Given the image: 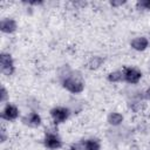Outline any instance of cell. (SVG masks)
I'll list each match as a JSON object with an SVG mask.
<instances>
[{"label": "cell", "mask_w": 150, "mask_h": 150, "mask_svg": "<svg viewBox=\"0 0 150 150\" xmlns=\"http://www.w3.org/2000/svg\"><path fill=\"white\" fill-rule=\"evenodd\" d=\"M0 71L5 76H12L15 73L14 60L9 53L2 52L0 54Z\"/></svg>", "instance_id": "2"}, {"label": "cell", "mask_w": 150, "mask_h": 150, "mask_svg": "<svg viewBox=\"0 0 150 150\" xmlns=\"http://www.w3.org/2000/svg\"><path fill=\"white\" fill-rule=\"evenodd\" d=\"M124 121V116L118 111H111L107 116V122L111 127H120Z\"/></svg>", "instance_id": "12"}, {"label": "cell", "mask_w": 150, "mask_h": 150, "mask_svg": "<svg viewBox=\"0 0 150 150\" xmlns=\"http://www.w3.org/2000/svg\"><path fill=\"white\" fill-rule=\"evenodd\" d=\"M8 97H9V94H8V90L2 86L1 87V90H0V102L2 103V104H5V103H7V101H8Z\"/></svg>", "instance_id": "16"}, {"label": "cell", "mask_w": 150, "mask_h": 150, "mask_svg": "<svg viewBox=\"0 0 150 150\" xmlns=\"http://www.w3.org/2000/svg\"><path fill=\"white\" fill-rule=\"evenodd\" d=\"M107 79L111 83H118L123 81V70H114L107 75Z\"/></svg>", "instance_id": "14"}, {"label": "cell", "mask_w": 150, "mask_h": 150, "mask_svg": "<svg viewBox=\"0 0 150 150\" xmlns=\"http://www.w3.org/2000/svg\"><path fill=\"white\" fill-rule=\"evenodd\" d=\"M104 63V57L102 56H98V55H95V56H91L87 63H86V68L89 69V70H97L100 69Z\"/></svg>", "instance_id": "10"}, {"label": "cell", "mask_w": 150, "mask_h": 150, "mask_svg": "<svg viewBox=\"0 0 150 150\" xmlns=\"http://www.w3.org/2000/svg\"><path fill=\"white\" fill-rule=\"evenodd\" d=\"M0 141H1V143H5L7 141V131H6L5 127H1V129H0Z\"/></svg>", "instance_id": "19"}, {"label": "cell", "mask_w": 150, "mask_h": 150, "mask_svg": "<svg viewBox=\"0 0 150 150\" xmlns=\"http://www.w3.org/2000/svg\"><path fill=\"white\" fill-rule=\"evenodd\" d=\"M84 150H101V142L97 138L82 139Z\"/></svg>", "instance_id": "13"}, {"label": "cell", "mask_w": 150, "mask_h": 150, "mask_svg": "<svg viewBox=\"0 0 150 150\" xmlns=\"http://www.w3.org/2000/svg\"><path fill=\"white\" fill-rule=\"evenodd\" d=\"M49 114H50V117H52L54 124L57 125V124L66 122L69 118L71 111L68 107H54L50 109Z\"/></svg>", "instance_id": "3"}, {"label": "cell", "mask_w": 150, "mask_h": 150, "mask_svg": "<svg viewBox=\"0 0 150 150\" xmlns=\"http://www.w3.org/2000/svg\"><path fill=\"white\" fill-rule=\"evenodd\" d=\"M128 108L132 112H142L146 108V103L143 100H128Z\"/></svg>", "instance_id": "11"}, {"label": "cell", "mask_w": 150, "mask_h": 150, "mask_svg": "<svg viewBox=\"0 0 150 150\" xmlns=\"http://www.w3.org/2000/svg\"><path fill=\"white\" fill-rule=\"evenodd\" d=\"M69 150H84L82 141L76 142V143H71V144L69 145Z\"/></svg>", "instance_id": "18"}, {"label": "cell", "mask_w": 150, "mask_h": 150, "mask_svg": "<svg viewBox=\"0 0 150 150\" xmlns=\"http://www.w3.org/2000/svg\"><path fill=\"white\" fill-rule=\"evenodd\" d=\"M62 87L71 93V94H81L84 90V81L81 76V74L76 70H73L71 74L61 81Z\"/></svg>", "instance_id": "1"}, {"label": "cell", "mask_w": 150, "mask_h": 150, "mask_svg": "<svg viewBox=\"0 0 150 150\" xmlns=\"http://www.w3.org/2000/svg\"><path fill=\"white\" fill-rule=\"evenodd\" d=\"M123 81L129 84H137L142 80V71L135 67H124L123 69Z\"/></svg>", "instance_id": "5"}, {"label": "cell", "mask_w": 150, "mask_h": 150, "mask_svg": "<svg viewBox=\"0 0 150 150\" xmlns=\"http://www.w3.org/2000/svg\"><path fill=\"white\" fill-rule=\"evenodd\" d=\"M71 71H73V69H71L68 64L61 66V67L57 69V77H59L60 82H61L62 80H64L66 77H68V76L71 74Z\"/></svg>", "instance_id": "15"}, {"label": "cell", "mask_w": 150, "mask_h": 150, "mask_svg": "<svg viewBox=\"0 0 150 150\" xmlns=\"http://www.w3.org/2000/svg\"><path fill=\"white\" fill-rule=\"evenodd\" d=\"M43 145L48 150H59L62 148L63 143L56 131H46L43 138Z\"/></svg>", "instance_id": "4"}, {"label": "cell", "mask_w": 150, "mask_h": 150, "mask_svg": "<svg viewBox=\"0 0 150 150\" xmlns=\"http://www.w3.org/2000/svg\"><path fill=\"white\" fill-rule=\"evenodd\" d=\"M28 5H33V6H38V5H42L43 4V1H29V2H27Z\"/></svg>", "instance_id": "21"}, {"label": "cell", "mask_w": 150, "mask_h": 150, "mask_svg": "<svg viewBox=\"0 0 150 150\" xmlns=\"http://www.w3.org/2000/svg\"><path fill=\"white\" fill-rule=\"evenodd\" d=\"M144 94H145V98L146 100H150V87L146 90H144Z\"/></svg>", "instance_id": "22"}, {"label": "cell", "mask_w": 150, "mask_h": 150, "mask_svg": "<svg viewBox=\"0 0 150 150\" xmlns=\"http://www.w3.org/2000/svg\"><path fill=\"white\" fill-rule=\"evenodd\" d=\"M18 29V22L13 18H4L0 21V30L5 34H13Z\"/></svg>", "instance_id": "8"}, {"label": "cell", "mask_w": 150, "mask_h": 150, "mask_svg": "<svg viewBox=\"0 0 150 150\" xmlns=\"http://www.w3.org/2000/svg\"><path fill=\"white\" fill-rule=\"evenodd\" d=\"M148 68H149V71H150V59H149V62H148Z\"/></svg>", "instance_id": "23"}, {"label": "cell", "mask_w": 150, "mask_h": 150, "mask_svg": "<svg viewBox=\"0 0 150 150\" xmlns=\"http://www.w3.org/2000/svg\"><path fill=\"white\" fill-rule=\"evenodd\" d=\"M21 122L29 128H39L42 123V118L38 111H30L21 117Z\"/></svg>", "instance_id": "7"}, {"label": "cell", "mask_w": 150, "mask_h": 150, "mask_svg": "<svg viewBox=\"0 0 150 150\" xmlns=\"http://www.w3.org/2000/svg\"><path fill=\"white\" fill-rule=\"evenodd\" d=\"M130 47L136 52H144L149 47V39L146 36H136L130 41Z\"/></svg>", "instance_id": "9"}, {"label": "cell", "mask_w": 150, "mask_h": 150, "mask_svg": "<svg viewBox=\"0 0 150 150\" xmlns=\"http://www.w3.org/2000/svg\"><path fill=\"white\" fill-rule=\"evenodd\" d=\"M136 7L138 9H144V11H150V0H142L136 4Z\"/></svg>", "instance_id": "17"}, {"label": "cell", "mask_w": 150, "mask_h": 150, "mask_svg": "<svg viewBox=\"0 0 150 150\" xmlns=\"http://www.w3.org/2000/svg\"><path fill=\"white\" fill-rule=\"evenodd\" d=\"M19 115H20V111H19V108L13 104V103H6L2 111H1V120L4 121H15L16 118H19Z\"/></svg>", "instance_id": "6"}, {"label": "cell", "mask_w": 150, "mask_h": 150, "mask_svg": "<svg viewBox=\"0 0 150 150\" xmlns=\"http://www.w3.org/2000/svg\"><path fill=\"white\" fill-rule=\"evenodd\" d=\"M124 4H125V1H122V0H112V1H110V5L112 7H120V6L124 5Z\"/></svg>", "instance_id": "20"}]
</instances>
